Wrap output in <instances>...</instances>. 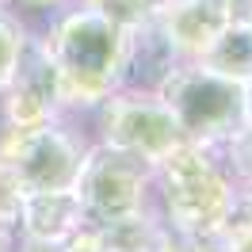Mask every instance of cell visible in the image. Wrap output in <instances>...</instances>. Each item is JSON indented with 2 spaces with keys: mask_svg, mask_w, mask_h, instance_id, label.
Segmentation results:
<instances>
[{
  "mask_svg": "<svg viewBox=\"0 0 252 252\" xmlns=\"http://www.w3.org/2000/svg\"><path fill=\"white\" fill-rule=\"evenodd\" d=\"M184 65L172 34L160 16L126 23L123 58H119V88L115 92H160V84Z\"/></svg>",
  "mask_w": 252,
  "mask_h": 252,
  "instance_id": "obj_8",
  "label": "cell"
},
{
  "mask_svg": "<svg viewBox=\"0 0 252 252\" xmlns=\"http://www.w3.org/2000/svg\"><path fill=\"white\" fill-rule=\"evenodd\" d=\"M19 210H23V188L12 176V168L0 160V233L4 237L19 229Z\"/></svg>",
  "mask_w": 252,
  "mask_h": 252,
  "instance_id": "obj_13",
  "label": "cell"
},
{
  "mask_svg": "<svg viewBox=\"0 0 252 252\" xmlns=\"http://www.w3.org/2000/svg\"><path fill=\"white\" fill-rule=\"evenodd\" d=\"M84 4H99V8H107V4H115V0H84Z\"/></svg>",
  "mask_w": 252,
  "mask_h": 252,
  "instance_id": "obj_20",
  "label": "cell"
},
{
  "mask_svg": "<svg viewBox=\"0 0 252 252\" xmlns=\"http://www.w3.org/2000/svg\"><path fill=\"white\" fill-rule=\"evenodd\" d=\"M221 160H225V168L233 172L237 184L252 188V123H245L229 142L221 145Z\"/></svg>",
  "mask_w": 252,
  "mask_h": 252,
  "instance_id": "obj_12",
  "label": "cell"
},
{
  "mask_svg": "<svg viewBox=\"0 0 252 252\" xmlns=\"http://www.w3.org/2000/svg\"><path fill=\"white\" fill-rule=\"evenodd\" d=\"M0 4H4V0H0Z\"/></svg>",
  "mask_w": 252,
  "mask_h": 252,
  "instance_id": "obj_21",
  "label": "cell"
},
{
  "mask_svg": "<svg viewBox=\"0 0 252 252\" xmlns=\"http://www.w3.org/2000/svg\"><path fill=\"white\" fill-rule=\"evenodd\" d=\"M153 195L157 214L180 237L203 241L225 229L233 214L237 180L221 160V145L180 142L172 153L153 164Z\"/></svg>",
  "mask_w": 252,
  "mask_h": 252,
  "instance_id": "obj_1",
  "label": "cell"
},
{
  "mask_svg": "<svg viewBox=\"0 0 252 252\" xmlns=\"http://www.w3.org/2000/svg\"><path fill=\"white\" fill-rule=\"evenodd\" d=\"M225 19L241 23V27H252V0H225Z\"/></svg>",
  "mask_w": 252,
  "mask_h": 252,
  "instance_id": "obj_16",
  "label": "cell"
},
{
  "mask_svg": "<svg viewBox=\"0 0 252 252\" xmlns=\"http://www.w3.org/2000/svg\"><path fill=\"white\" fill-rule=\"evenodd\" d=\"M84 210L73 188L65 191H27L19 210V229L27 241H65L84 225Z\"/></svg>",
  "mask_w": 252,
  "mask_h": 252,
  "instance_id": "obj_10",
  "label": "cell"
},
{
  "mask_svg": "<svg viewBox=\"0 0 252 252\" xmlns=\"http://www.w3.org/2000/svg\"><path fill=\"white\" fill-rule=\"evenodd\" d=\"M4 92V115H8V126H42L54 123L58 111L65 107L62 99V77L50 62L42 38L38 42H27L19 46V58L12 65V77L0 88Z\"/></svg>",
  "mask_w": 252,
  "mask_h": 252,
  "instance_id": "obj_7",
  "label": "cell"
},
{
  "mask_svg": "<svg viewBox=\"0 0 252 252\" xmlns=\"http://www.w3.org/2000/svg\"><path fill=\"white\" fill-rule=\"evenodd\" d=\"M199 65H206V69H214L229 80H249L252 77V27L225 23L218 31V38L203 50Z\"/></svg>",
  "mask_w": 252,
  "mask_h": 252,
  "instance_id": "obj_11",
  "label": "cell"
},
{
  "mask_svg": "<svg viewBox=\"0 0 252 252\" xmlns=\"http://www.w3.org/2000/svg\"><path fill=\"white\" fill-rule=\"evenodd\" d=\"M123 34L126 23L99 4H80L50 23L42 46L62 77L65 107H99L119 88Z\"/></svg>",
  "mask_w": 252,
  "mask_h": 252,
  "instance_id": "obj_2",
  "label": "cell"
},
{
  "mask_svg": "<svg viewBox=\"0 0 252 252\" xmlns=\"http://www.w3.org/2000/svg\"><path fill=\"white\" fill-rule=\"evenodd\" d=\"M245 115H249V123H252V77L245 80Z\"/></svg>",
  "mask_w": 252,
  "mask_h": 252,
  "instance_id": "obj_17",
  "label": "cell"
},
{
  "mask_svg": "<svg viewBox=\"0 0 252 252\" xmlns=\"http://www.w3.org/2000/svg\"><path fill=\"white\" fill-rule=\"evenodd\" d=\"M172 0H115L107 4V12L123 23H134V19H145V16H160Z\"/></svg>",
  "mask_w": 252,
  "mask_h": 252,
  "instance_id": "obj_15",
  "label": "cell"
},
{
  "mask_svg": "<svg viewBox=\"0 0 252 252\" xmlns=\"http://www.w3.org/2000/svg\"><path fill=\"white\" fill-rule=\"evenodd\" d=\"M73 191L92 225H115V221H126L149 210L153 164L111 142H95L88 145V153L80 160Z\"/></svg>",
  "mask_w": 252,
  "mask_h": 252,
  "instance_id": "obj_4",
  "label": "cell"
},
{
  "mask_svg": "<svg viewBox=\"0 0 252 252\" xmlns=\"http://www.w3.org/2000/svg\"><path fill=\"white\" fill-rule=\"evenodd\" d=\"M19 46H23L19 23L0 12V88H4L8 77H12V65H16V58H19Z\"/></svg>",
  "mask_w": 252,
  "mask_h": 252,
  "instance_id": "obj_14",
  "label": "cell"
},
{
  "mask_svg": "<svg viewBox=\"0 0 252 252\" xmlns=\"http://www.w3.org/2000/svg\"><path fill=\"white\" fill-rule=\"evenodd\" d=\"M160 19H164V27H168L184 62H199L203 50L229 23L225 19V0H172L160 12Z\"/></svg>",
  "mask_w": 252,
  "mask_h": 252,
  "instance_id": "obj_9",
  "label": "cell"
},
{
  "mask_svg": "<svg viewBox=\"0 0 252 252\" xmlns=\"http://www.w3.org/2000/svg\"><path fill=\"white\" fill-rule=\"evenodd\" d=\"M23 4H31V8H58L62 0H23Z\"/></svg>",
  "mask_w": 252,
  "mask_h": 252,
  "instance_id": "obj_18",
  "label": "cell"
},
{
  "mask_svg": "<svg viewBox=\"0 0 252 252\" xmlns=\"http://www.w3.org/2000/svg\"><path fill=\"white\" fill-rule=\"evenodd\" d=\"M160 99L168 103L184 138L195 145H225L241 126L245 115V80H229L199 62H184L160 84Z\"/></svg>",
  "mask_w": 252,
  "mask_h": 252,
  "instance_id": "obj_3",
  "label": "cell"
},
{
  "mask_svg": "<svg viewBox=\"0 0 252 252\" xmlns=\"http://www.w3.org/2000/svg\"><path fill=\"white\" fill-rule=\"evenodd\" d=\"M8 241H12V237H4V233H0V252H12V245H8Z\"/></svg>",
  "mask_w": 252,
  "mask_h": 252,
  "instance_id": "obj_19",
  "label": "cell"
},
{
  "mask_svg": "<svg viewBox=\"0 0 252 252\" xmlns=\"http://www.w3.org/2000/svg\"><path fill=\"white\" fill-rule=\"evenodd\" d=\"M99 142H111L138 153L142 160L157 164L164 153H172L184 138L168 103L153 92H111L99 103Z\"/></svg>",
  "mask_w": 252,
  "mask_h": 252,
  "instance_id": "obj_6",
  "label": "cell"
},
{
  "mask_svg": "<svg viewBox=\"0 0 252 252\" xmlns=\"http://www.w3.org/2000/svg\"><path fill=\"white\" fill-rule=\"evenodd\" d=\"M84 153L88 145L77 138V130L58 126V119L42 126H8L0 138V160L12 168L23 195L73 188Z\"/></svg>",
  "mask_w": 252,
  "mask_h": 252,
  "instance_id": "obj_5",
  "label": "cell"
}]
</instances>
